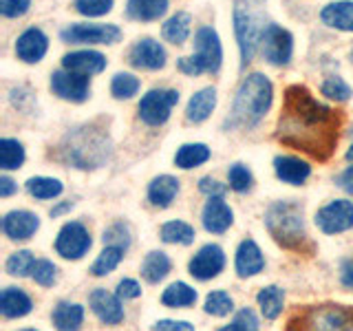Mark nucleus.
Returning a JSON list of instances; mask_svg holds the SVG:
<instances>
[{
  "label": "nucleus",
  "mask_w": 353,
  "mask_h": 331,
  "mask_svg": "<svg viewBox=\"0 0 353 331\" xmlns=\"http://www.w3.org/2000/svg\"><path fill=\"white\" fill-rule=\"evenodd\" d=\"M342 128L340 110L325 106L301 84L285 91L276 135L285 146L307 152L318 161H327L336 152Z\"/></svg>",
  "instance_id": "nucleus-1"
},
{
  "label": "nucleus",
  "mask_w": 353,
  "mask_h": 331,
  "mask_svg": "<svg viewBox=\"0 0 353 331\" xmlns=\"http://www.w3.org/2000/svg\"><path fill=\"white\" fill-rule=\"evenodd\" d=\"M265 225L274 237V241L292 252L314 250L312 241L307 237L303 208L294 201H276L265 212Z\"/></svg>",
  "instance_id": "nucleus-2"
},
{
  "label": "nucleus",
  "mask_w": 353,
  "mask_h": 331,
  "mask_svg": "<svg viewBox=\"0 0 353 331\" xmlns=\"http://www.w3.org/2000/svg\"><path fill=\"white\" fill-rule=\"evenodd\" d=\"M274 86L263 73H250L241 82L234 106H232V126L252 128L265 117L272 106Z\"/></svg>",
  "instance_id": "nucleus-3"
},
{
  "label": "nucleus",
  "mask_w": 353,
  "mask_h": 331,
  "mask_svg": "<svg viewBox=\"0 0 353 331\" xmlns=\"http://www.w3.org/2000/svg\"><path fill=\"white\" fill-rule=\"evenodd\" d=\"M265 29V0H234V31L243 66L252 62Z\"/></svg>",
  "instance_id": "nucleus-4"
},
{
  "label": "nucleus",
  "mask_w": 353,
  "mask_h": 331,
  "mask_svg": "<svg viewBox=\"0 0 353 331\" xmlns=\"http://www.w3.org/2000/svg\"><path fill=\"white\" fill-rule=\"evenodd\" d=\"M290 331H353V307L316 305L290 320Z\"/></svg>",
  "instance_id": "nucleus-5"
},
{
  "label": "nucleus",
  "mask_w": 353,
  "mask_h": 331,
  "mask_svg": "<svg viewBox=\"0 0 353 331\" xmlns=\"http://www.w3.org/2000/svg\"><path fill=\"white\" fill-rule=\"evenodd\" d=\"M66 141V159L75 163V168H97L108 159V139L93 128H77Z\"/></svg>",
  "instance_id": "nucleus-6"
},
{
  "label": "nucleus",
  "mask_w": 353,
  "mask_h": 331,
  "mask_svg": "<svg viewBox=\"0 0 353 331\" xmlns=\"http://www.w3.org/2000/svg\"><path fill=\"white\" fill-rule=\"evenodd\" d=\"M179 102V93L172 88H152L139 102V117L148 126H161L168 121L172 106Z\"/></svg>",
  "instance_id": "nucleus-7"
},
{
  "label": "nucleus",
  "mask_w": 353,
  "mask_h": 331,
  "mask_svg": "<svg viewBox=\"0 0 353 331\" xmlns=\"http://www.w3.org/2000/svg\"><path fill=\"white\" fill-rule=\"evenodd\" d=\"M91 245H93L91 234H88V230L82 223H77V221L64 223L62 230L58 232V237H55V252L66 261H80L84 254L91 250Z\"/></svg>",
  "instance_id": "nucleus-8"
},
{
  "label": "nucleus",
  "mask_w": 353,
  "mask_h": 331,
  "mask_svg": "<svg viewBox=\"0 0 353 331\" xmlns=\"http://www.w3.org/2000/svg\"><path fill=\"white\" fill-rule=\"evenodd\" d=\"M192 60L196 62L201 73H216L221 69L223 49H221V40L212 27H201L196 31Z\"/></svg>",
  "instance_id": "nucleus-9"
},
{
  "label": "nucleus",
  "mask_w": 353,
  "mask_h": 331,
  "mask_svg": "<svg viewBox=\"0 0 353 331\" xmlns=\"http://www.w3.org/2000/svg\"><path fill=\"white\" fill-rule=\"evenodd\" d=\"M261 51H263V58L274 66L290 64L292 53H294L292 33L279 25H268V29H265L261 38Z\"/></svg>",
  "instance_id": "nucleus-10"
},
{
  "label": "nucleus",
  "mask_w": 353,
  "mask_h": 331,
  "mask_svg": "<svg viewBox=\"0 0 353 331\" xmlns=\"http://www.w3.org/2000/svg\"><path fill=\"white\" fill-rule=\"evenodd\" d=\"M316 225L325 234H340L353 228V201L347 199H336L316 212Z\"/></svg>",
  "instance_id": "nucleus-11"
},
{
  "label": "nucleus",
  "mask_w": 353,
  "mask_h": 331,
  "mask_svg": "<svg viewBox=\"0 0 353 331\" xmlns=\"http://www.w3.org/2000/svg\"><path fill=\"white\" fill-rule=\"evenodd\" d=\"M60 38L71 44H115L121 38L117 25H71Z\"/></svg>",
  "instance_id": "nucleus-12"
},
{
  "label": "nucleus",
  "mask_w": 353,
  "mask_h": 331,
  "mask_svg": "<svg viewBox=\"0 0 353 331\" xmlns=\"http://www.w3.org/2000/svg\"><path fill=\"white\" fill-rule=\"evenodd\" d=\"M225 268V254L219 245L210 243V245H203L199 250L190 265H188V272H190L196 281H210V279H216V276L223 272Z\"/></svg>",
  "instance_id": "nucleus-13"
},
{
  "label": "nucleus",
  "mask_w": 353,
  "mask_h": 331,
  "mask_svg": "<svg viewBox=\"0 0 353 331\" xmlns=\"http://www.w3.org/2000/svg\"><path fill=\"white\" fill-rule=\"evenodd\" d=\"M51 91L62 99H69V102H84L91 93V84H88L86 75L62 69L51 75Z\"/></svg>",
  "instance_id": "nucleus-14"
},
{
  "label": "nucleus",
  "mask_w": 353,
  "mask_h": 331,
  "mask_svg": "<svg viewBox=\"0 0 353 331\" xmlns=\"http://www.w3.org/2000/svg\"><path fill=\"white\" fill-rule=\"evenodd\" d=\"M88 305H91V312L102 320L104 325L115 327L119 323H124V307H121V298L117 294H110L102 287L91 292L88 296Z\"/></svg>",
  "instance_id": "nucleus-15"
},
{
  "label": "nucleus",
  "mask_w": 353,
  "mask_h": 331,
  "mask_svg": "<svg viewBox=\"0 0 353 331\" xmlns=\"http://www.w3.org/2000/svg\"><path fill=\"white\" fill-rule=\"evenodd\" d=\"M40 230L38 214L29 212V210H11L3 217V232L11 241H27Z\"/></svg>",
  "instance_id": "nucleus-16"
},
{
  "label": "nucleus",
  "mask_w": 353,
  "mask_h": 331,
  "mask_svg": "<svg viewBox=\"0 0 353 331\" xmlns=\"http://www.w3.org/2000/svg\"><path fill=\"white\" fill-rule=\"evenodd\" d=\"M130 64L137 66V69H146V71H157L165 66V49L157 40L152 38H143L139 40L135 47L130 49Z\"/></svg>",
  "instance_id": "nucleus-17"
},
{
  "label": "nucleus",
  "mask_w": 353,
  "mask_h": 331,
  "mask_svg": "<svg viewBox=\"0 0 353 331\" xmlns=\"http://www.w3.org/2000/svg\"><path fill=\"white\" fill-rule=\"evenodd\" d=\"M201 221L210 234H223L234 223V214L221 197H210V201L203 205Z\"/></svg>",
  "instance_id": "nucleus-18"
},
{
  "label": "nucleus",
  "mask_w": 353,
  "mask_h": 331,
  "mask_svg": "<svg viewBox=\"0 0 353 331\" xmlns=\"http://www.w3.org/2000/svg\"><path fill=\"white\" fill-rule=\"evenodd\" d=\"M49 49V40L47 36L38 29V27H31L27 29L16 42V53L22 62L27 64H36L44 58V53Z\"/></svg>",
  "instance_id": "nucleus-19"
},
{
  "label": "nucleus",
  "mask_w": 353,
  "mask_h": 331,
  "mask_svg": "<svg viewBox=\"0 0 353 331\" xmlns=\"http://www.w3.org/2000/svg\"><path fill=\"white\" fill-rule=\"evenodd\" d=\"M62 66L66 71L80 73V75H95L106 69V58L99 51H73L62 58Z\"/></svg>",
  "instance_id": "nucleus-20"
},
{
  "label": "nucleus",
  "mask_w": 353,
  "mask_h": 331,
  "mask_svg": "<svg viewBox=\"0 0 353 331\" xmlns=\"http://www.w3.org/2000/svg\"><path fill=\"white\" fill-rule=\"evenodd\" d=\"M236 274L241 279H250V276H256L263 272L265 268V259H263V252L256 245V241L245 239L239 245L236 250Z\"/></svg>",
  "instance_id": "nucleus-21"
},
{
  "label": "nucleus",
  "mask_w": 353,
  "mask_h": 331,
  "mask_svg": "<svg viewBox=\"0 0 353 331\" xmlns=\"http://www.w3.org/2000/svg\"><path fill=\"white\" fill-rule=\"evenodd\" d=\"M274 170L276 177L285 183H292V185H301L309 179L312 174V168L309 163L298 159V157H276L274 159Z\"/></svg>",
  "instance_id": "nucleus-22"
},
{
  "label": "nucleus",
  "mask_w": 353,
  "mask_h": 331,
  "mask_svg": "<svg viewBox=\"0 0 353 331\" xmlns=\"http://www.w3.org/2000/svg\"><path fill=\"white\" fill-rule=\"evenodd\" d=\"M214 106H216V91L212 86L201 88V91L194 93L190 97V102H188L185 119L192 121V124H201V121H205L210 115H212Z\"/></svg>",
  "instance_id": "nucleus-23"
},
{
  "label": "nucleus",
  "mask_w": 353,
  "mask_h": 331,
  "mask_svg": "<svg viewBox=\"0 0 353 331\" xmlns=\"http://www.w3.org/2000/svg\"><path fill=\"white\" fill-rule=\"evenodd\" d=\"M176 194H179V179H174L170 174L154 177L148 185V201L157 208H168Z\"/></svg>",
  "instance_id": "nucleus-24"
},
{
  "label": "nucleus",
  "mask_w": 353,
  "mask_h": 331,
  "mask_svg": "<svg viewBox=\"0 0 353 331\" xmlns=\"http://www.w3.org/2000/svg\"><path fill=\"white\" fill-rule=\"evenodd\" d=\"M51 320L58 331H80L84 323V307L77 303H58L53 307Z\"/></svg>",
  "instance_id": "nucleus-25"
},
{
  "label": "nucleus",
  "mask_w": 353,
  "mask_h": 331,
  "mask_svg": "<svg viewBox=\"0 0 353 331\" xmlns=\"http://www.w3.org/2000/svg\"><path fill=\"white\" fill-rule=\"evenodd\" d=\"M31 309H33L31 298L22 290H18V287H7V290H3V294H0V314L5 318H22V316H27Z\"/></svg>",
  "instance_id": "nucleus-26"
},
{
  "label": "nucleus",
  "mask_w": 353,
  "mask_h": 331,
  "mask_svg": "<svg viewBox=\"0 0 353 331\" xmlns=\"http://www.w3.org/2000/svg\"><path fill=\"white\" fill-rule=\"evenodd\" d=\"M325 25L340 29V31H353V3L351 0H340V3H331L320 11Z\"/></svg>",
  "instance_id": "nucleus-27"
},
{
  "label": "nucleus",
  "mask_w": 353,
  "mask_h": 331,
  "mask_svg": "<svg viewBox=\"0 0 353 331\" xmlns=\"http://www.w3.org/2000/svg\"><path fill=\"white\" fill-rule=\"evenodd\" d=\"M168 11V0H128L126 14L132 20L150 22L159 20Z\"/></svg>",
  "instance_id": "nucleus-28"
},
{
  "label": "nucleus",
  "mask_w": 353,
  "mask_h": 331,
  "mask_svg": "<svg viewBox=\"0 0 353 331\" xmlns=\"http://www.w3.org/2000/svg\"><path fill=\"white\" fill-rule=\"evenodd\" d=\"M170 268H172V263L170 259L165 257L163 252H148L146 254V259H143L141 263V276H143V281H148L150 285H157L159 281H163L165 276L170 274Z\"/></svg>",
  "instance_id": "nucleus-29"
},
{
  "label": "nucleus",
  "mask_w": 353,
  "mask_h": 331,
  "mask_svg": "<svg viewBox=\"0 0 353 331\" xmlns=\"http://www.w3.org/2000/svg\"><path fill=\"white\" fill-rule=\"evenodd\" d=\"M161 303L165 307L172 309H183V307H192L196 303V290L190 287L188 283L176 281L172 285H168L161 294Z\"/></svg>",
  "instance_id": "nucleus-30"
},
{
  "label": "nucleus",
  "mask_w": 353,
  "mask_h": 331,
  "mask_svg": "<svg viewBox=\"0 0 353 331\" xmlns=\"http://www.w3.org/2000/svg\"><path fill=\"white\" fill-rule=\"evenodd\" d=\"M208 159H210V148L205 143H183L174 154L176 168H183V170L196 168V166L205 163Z\"/></svg>",
  "instance_id": "nucleus-31"
},
{
  "label": "nucleus",
  "mask_w": 353,
  "mask_h": 331,
  "mask_svg": "<svg viewBox=\"0 0 353 331\" xmlns=\"http://www.w3.org/2000/svg\"><path fill=\"white\" fill-rule=\"evenodd\" d=\"M256 303L261 307V314L268 318V320H276L283 312V303H285V292L281 287L276 285H270L265 287V290L259 292L256 296Z\"/></svg>",
  "instance_id": "nucleus-32"
},
{
  "label": "nucleus",
  "mask_w": 353,
  "mask_h": 331,
  "mask_svg": "<svg viewBox=\"0 0 353 331\" xmlns=\"http://www.w3.org/2000/svg\"><path fill=\"white\" fill-rule=\"evenodd\" d=\"M190 29H192V18L190 14H185V11H179V14H174L168 22L163 25L161 29V36L172 42V44H183L190 36Z\"/></svg>",
  "instance_id": "nucleus-33"
},
{
  "label": "nucleus",
  "mask_w": 353,
  "mask_h": 331,
  "mask_svg": "<svg viewBox=\"0 0 353 331\" xmlns=\"http://www.w3.org/2000/svg\"><path fill=\"white\" fill-rule=\"evenodd\" d=\"M159 237L163 243H179V245H190L194 241V228L188 225L185 221H168L159 230Z\"/></svg>",
  "instance_id": "nucleus-34"
},
{
  "label": "nucleus",
  "mask_w": 353,
  "mask_h": 331,
  "mask_svg": "<svg viewBox=\"0 0 353 331\" xmlns=\"http://www.w3.org/2000/svg\"><path fill=\"white\" fill-rule=\"evenodd\" d=\"M25 163V148L18 139H0V168L16 170Z\"/></svg>",
  "instance_id": "nucleus-35"
},
{
  "label": "nucleus",
  "mask_w": 353,
  "mask_h": 331,
  "mask_svg": "<svg viewBox=\"0 0 353 331\" xmlns=\"http://www.w3.org/2000/svg\"><path fill=\"white\" fill-rule=\"evenodd\" d=\"M64 190V185L60 179H53V177H31L27 181V192L36 199H53L60 197Z\"/></svg>",
  "instance_id": "nucleus-36"
},
{
  "label": "nucleus",
  "mask_w": 353,
  "mask_h": 331,
  "mask_svg": "<svg viewBox=\"0 0 353 331\" xmlns=\"http://www.w3.org/2000/svg\"><path fill=\"white\" fill-rule=\"evenodd\" d=\"M121 259H124V250L106 245L102 250V254L95 259V263L91 265V274L93 276H106L117 268V265L121 263Z\"/></svg>",
  "instance_id": "nucleus-37"
},
{
  "label": "nucleus",
  "mask_w": 353,
  "mask_h": 331,
  "mask_svg": "<svg viewBox=\"0 0 353 331\" xmlns=\"http://www.w3.org/2000/svg\"><path fill=\"white\" fill-rule=\"evenodd\" d=\"M205 314L210 316H228L232 309H234V301H232V296L223 290H216V292H210L208 298H205Z\"/></svg>",
  "instance_id": "nucleus-38"
},
{
  "label": "nucleus",
  "mask_w": 353,
  "mask_h": 331,
  "mask_svg": "<svg viewBox=\"0 0 353 331\" xmlns=\"http://www.w3.org/2000/svg\"><path fill=\"white\" fill-rule=\"evenodd\" d=\"M139 91V80L132 73H117L110 82V93L117 99H130Z\"/></svg>",
  "instance_id": "nucleus-39"
},
{
  "label": "nucleus",
  "mask_w": 353,
  "mask_h": 331,
  "mask_svg": "<svg viewBox=\"0 0 353 331\" xmlns=\"http://www.w3.org/2000/svg\"><path fill=\"white\" fill-rule=\"evenodd\" d=\"M33 265H36V259H33V254L29 250H20V252H14L11 257L7 259V272L11 276H29L33 272Z\"/></svg>",
  "instance_id": "nucleus-40"
},
{
  "label": "nucleus",
  "mask_w": 353,
  "mask_h": 331,
  "mask_svg": "<svg viewBox=\"0 0 353 331\" xmlns=\"http://www.w3.org/2000/svg\"><path fill=\"white\" fill-rule=\"evenodd\" d=\"M228 181L234 192H248L254 183V177L243 163H234V166H230V170H228Z\"/></svg>",
  "instance_id": "nucleus-41"
},
{
  "label": "nucleus",
  "mask_w": 353,
  "mask_h": 331,
  "mask_svg": "<svg viewBox=\"0 0 353 331\" xmlns=\"http://www.w3.org/2000/svg\"><path fill=\"white\" fill-rule=\"evenodd\" d=\"M323 95H327L329 99H336V102H347L353 93H351V86L342 80V77L329 75L323 82Z\"/></svg>",
  "instance_id": "nucleus-42"
},
{
  "label": "nucleus",
  "mask_w": 353,
  "mask_h": 331,
  "mask_svg": "<svg viewBox=\"0 0 353 331\" xmlns=\"http://www.w3.org/2000/svg\"><path fill=\"white\" fill-rule=\"evenodd\" d=\"M115 0H73V7L77 14L88 16V18H97V16H104L113 9Z\"/></svg>",
  "instance_id": "nucleus-43"
},
{
  "label": "nucleus",
  "mask_w": 353,
  "mask_h": 331,
  "mask_svg": "<svg viewBox=\"0 0 353 331\" xmlns=\"http://www.w3.org/2000/svg\"><path fill=\"white\" fill-rule=\"evenodd\" d=\"M102 241H104V245L128 250V245H130V230L124 223H115V225H110L108 230H104Z\"/></svg>",
  "instance_id": "nucleus-44"
},
{
  "label": "nucleus",
  "mask_w": 353,
  "mask_h": 331,
  "mask_svg": "<svg viewBox=\"0 0 353 331\" xmlns=\"http://www.w3.org/2000/svg\"><path fill=\"white\" fill-rule=\"evenodd\" d=\"M31 279L42 287H51L55 281H58V268H55V265L47 259L36 261L33 272H31Z\"/></svg>",
  "instance_id": "nucleus-45"
},
{
  "label": "nucleus",
  "mask_w": 353,
  "mask_h": 331,
  "mask_svg": "<svg viewBox=\"0 0 353 331\" xmlns=\"http://www.w3.org/2000/svg\"><path fill=\"white\" fill-rule=\"evenodd\" d=\"M219 331H259V318L250 307H245L234 316V320L228 327H221Z\"/></svg>",
  "instance_id": "nucleus-46"
},
{
  "label": "nucleus",
  "mask_w": 353,
  "mask_h": 331,
  "mask_svg": "<svg viewBox=\"0 0 353 331\" xmlns=\"http://www.w3.org/2000/svg\"><path fill=\"white\" fill-rule=\"evenodd\" d=\"M29 5L31 0H0V11L7 18H18L22 14H27Z\"/></svg>",
  "instance_id": "nucleus-47"
},
{
  "label": "nucleus",
  "mask_w": 353,
  "mask_h": 331,
  "mask_svg": "<svg viewBox=\"0 0 353 331\" xmlns=\"http://www.w3.org/2000/svg\"><path fill=\"white\" fill-rule=\"evenodd\" d=\"M199 190H201L205 197H223L225 190H228V185L212 179V177H203V179L199 181Z\"/></svg>",
  "instance_id": "nucleus-48"
},
{
  "label": "nucleus",
  "mask_w": 353,
  "mask_h": 331,
  "mask_svg": "<svg viewBox=\"0 0 353 331\" xmlns=\"http://www.w3.org/2000/svg\"><path fill=\"white\" fill-rule=\"evenodd\" d=\"M117 296L121 298V301H132V298L141 296V287H139L137 281L124 279V281H119V285H117Z\"/></svg>",
  "instance_id": "nucleus-49"
},
{
  "label": "nucleus",
  "mask_w": 353,
  "mask_h": 331,
  "mask_svg": "<svg viewBox=\"0 0 353 331\" xmlns=\"http://www.w3.org/2000/svg\"><path fill=\"white\" fill-rule=\"evenodd\" d=\"M152 331H194V325L188 320H159L154 323Z\"/></svg>",
  "instance_id": "nucleus-50"
},
{
  "label": "nucleus",
  "mask_w": 353,
  "mask_h": 331,
  "mask_svg": "<svg viewBox=\"0 0 353 331\" xmlns=\"http://www.w3.org/2000/svg\"><path fill=\"white\" fill-rule=\"evenodd\" d=\"M340 281H342V285H345V287H351V290H353V259L342 263V268H340Z\"/></svg>",
  "instance_id": "nucleus-51"
},
{
  "label": "nucleus",
  "mask_w": 353,
  "mask_h": 331,
  "mask_svg": "<svg viewBox=\"0 0 353 331\" xmlns=\"http://www.w3.org/2000/svg\"><path fill=\"white\" fill-rule=\"evenodd\" d=\"M336 183H338V185H340L345 192L353 194V166H351V168H347V170L342 172V174H338Z\"/></svg>",
  "instance_id": "nucleus-52"
},
{
  "label": "nucleus",
  "mask_w": 353,
  "mask_h": 331,
  "mask_svg": "<svg viewBox=\"0 0 353 331\" xmlns=\"http://www.w3.org/2000/svg\"><path fill=\"white\" fill-rule=\"evenodd\" d=\"M16 190H18V183L11 179V177L7 174L0 177V197H11Z\"/></svg>",
  "instance_id": "nucleus-53"
},
{
  "label": "nucleus",
  "mask_w": 353,
  "mask_h": 331,
  "mask_svg": "<svg viewBox=\"0 0 353 331\" xmlns=\"http://www.w3.org/2000/svg\"><path fill=\"white\" fill-rule=\"evenodd\" d=\"M73 208V201H62V203H58V205H55V208H51V217L53 219H58L60 214H64V212H69V210Z\"/></svg>",
  "instance_id": "nucleus-54"
},
{
  "label": "nucleus",
  "mask_w": 353,
  "mask_h": 331,
  "mask_svg": "<svg viewBox=\"0 0 353 331\" xmlns=\"http://www.w3.org/2000/svg\"><path fill=\"white\" fill-rule=\"evenodd\" d=\"M347 161H349V163H353V146L347 150Z\"/></svg>",
  "instance_id": "nucleus-55"
},
{
  "label": "nucleus",
  "mask_w": 353,
  "mask_h": 331,
  "mask_svg": "<svg viewBox=\"0 0 353 331\" xmlns=\"http://www.w3.org/2000/svg\"><path fill=\"white\" fill-rule=\"evenodd\" d=\"M22 331H36V329H22Z\"/></svg>",
  "instance_id": "nucleus-56"
}]
</instances>
